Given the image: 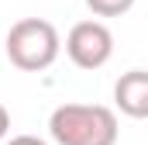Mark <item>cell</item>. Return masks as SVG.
<instances>
[{
	"label": "cell",
	"mask_w": 148,
	"mask_h": 145,
	"mask_svg": "<svg viewBox=\"0 0 148 145\" xmlns=\"http://www.w3.org/2000/svg\"><path fill=\"white\" fill-rule=\"evenodd\" d=\"M138 0H86V7L97 14V17H121L134 7Z\"/></svg>",
	"instance_id": "5b68a950"
},
{
	"label": "cell",
	"mask_w": 148,
	"mask_h": 145,
	"mask_svg": "<svg viewBox=\"0 0 148 145\" xmlns=\"http://www.w3.org/2000/svg\"><path fill=\"white\" fill-rule=\"evenodd\" d=\"M7 145H48L45 138H38V135H14Z\"/></svg>",
	"instance_id": "8992f818"
},
{
	"label": "cell",
	"mask_w": 148,
	"mask_h": 145,
	"mask_svg": "<svg viewBox=\"0 0 148 145\" xmlns=\"http://www.w3.org/2000/svg\"><path fill=\"white\" fill-rule=\"evenodd\" d=\"M48 135L55 145H117L121 124L103 104H59L48 114Z\"/></svg>",
	"instance_id": "6da1fadb"
},
{
	"label": "cell",
	"mask_w": 148,
	"mask_h": 145,
	"mask_svg": "<svg viewBox=\"0 0 148 145\" xmlns=\"http://www.w3.org/2000/svg\"><path fill=\"white\" fill-rule=\"evenodd\" d=\"M114 104L121 114L141 121L148 117V72L145 69H127L114 83Z\"/></svg>",
	"instance_id": "277c9868"
},
{
	"label": "cell",
	"mask_w": 148,
	"mask_h": 145,
	"mask_svg": "<svg viewBox=\"0 0 148 145\" xmlns=\"http://www.w3.org/2000/svg\"><path fill=\"white\" fill-rule=\"evenodd\" d=\"M3 48H7L10 66H17L21 72H41L59 59L62 38L55 24L45 17H21L17 24H10Z\"/></svg>",
	"instance_id": "7a4b0ae2"
},
{
	"label": "cell",
	"mask_w": 148,
	"mask_h": 145,
	"mask_svg": "<svg viewBox=\"0 0 148 145\" xmlns=\"http://www.w3.org/2000/svg\"><path fill=\"white\" fill-rule=\"evenodd\" d=\"M66 55L79 69H100L114 55V35L103 21H79L66 35Z\"/></svg>",
	"instance_id": "3957f363"
},
{
	"label": "cell",
	"mask_w": 148,
	"mask_h": 145,
	"mask_svg": "<svg viewBox=\"0 0 148 145\" xmlns=\"http://www.w3.org/2000/svg\"><path fill=\"white\" fill-rule=\"evenodd\" d=\"M7 131H10V110L0 104V142L7 138Z\"/></svg>",
	"instance_id": "52a82bcc"
}]
</instances>
